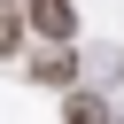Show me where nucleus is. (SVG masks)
I'll return each mask as SVG.
<instances>
[{"instance_id":"obj_1","label":"nucleus","mask_w":124,"mask_h":124,"mask_svg":"<svg viewBox=\"0 0 124 124\" xmlns=\"http://www.w3.org/2000/svg\"><path fill=\"white\" fill-rule=\"evenodd\" d=\"M23 78H31V85H46V93H62V101H70V93H78V78H85V62H78V46H39V54H31V62H23Z\"/></svg>"},{"instance_id":"obj_2","label":"nucleus","mask_w":124,"mask_h":124,"mask_svg":"<svg viewBox=\"0 0 124 124\" xmlns=\"http://www.w3.org/2000/svg\"><path fill=\"white\" fill-rule=\"evenodd\" d=\"M23 23L39 46H78V0H23Z\"/></svg>"},{"instance_id":"obj_3","label":"nucleus","mask_w":124,"mask_h":124,"mask_svg":"<svg viewBox=\"0 0 124 124\" xmlns=\"http://www.w3.org/2000/svg\"><path fill=\"white\" fill-rule=\"evenodd\" d=\"M62 124H116V101H108V93H85V85H78V93L62 101Z\"/></svg>"},{"instance_id":"obj_4","label":"nucleus","mask_w":124,"mask_h":124,"mask_svg":"<svg viewBox=\"0 0 124 124\" xmlns=\"http://www.w3.org/2000/svg\"><path fill=\"white\" fill-rule=\"evenodd\" d=\"M23 39H31V23H23V0H0V62H8V54H23Z\"/></svg>"}]
</instances>
